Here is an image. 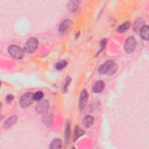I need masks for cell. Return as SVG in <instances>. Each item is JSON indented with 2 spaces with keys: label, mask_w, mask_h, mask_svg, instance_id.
Instances as JSON below:
<instances>
[{
  "label": "cell",
  "mask_w": 149,
  "mask_h": 149,
  "mask_svg": "<svg viewBox=\"0 0 149 149\" xmlns=\"http://www.w3.org/2000/svg\"><path fill=\"white\" fill-rule=\"evenodd\" d=\"M49 107V103L46 100L40 101L36 106V111L37 113L43 114L47 113Z\"/></svg>",
  "instance_id": "obj_7"
},
{
  "label": "cell",
  "mask_w": 149,
  "mask_h": 149,
  "mask_svg": "<svg viewBox=\"0 0 149 149\" xmlns=\"http://www.w3.org/2000/svg\"><path fill=\"white\" fill-rule=\"evenodd\" d=\"M84 133V132L79 127L76 126L75 129L74 135H73V141H76L80 136L83 135Z\"/></svg>",
  "instance_id": "obj_15"
},
{
  "label": "cell",
  "mask_w": 149,
  "mask_h": 149,
  "mask_svg": "<svg viewBox=\"0 0 149 149\" xmlns=\"http://www.w3.org/2000/svg\"><path fill=\"white\" fill-rule=\"evenodd\" d=\"M33 100V94H32V93H26L21 98L20 105L22 108H27L32 103Z\"/></svg>",
  "instance_id": "obj_4"
},
{
  "label": "cell",
  "mask_w": 149,
  "mask_h": 149,
  "mask_svg": "<svg viewBox=\"0 0 149 149\" xmlns=\"http://www.w3.org/2000/svg\"><path fill=\"white\" fill-rule=\"evenodd\" d=\"M105 87V83L102 80H98L96 82L93 87V91L95 93L102 92Z\"/></svg>",
  "instance_id": "obj_9"
},
{
  "label": "cell",
  "mask_w": 149,
  "mask_h": 149,
  "mask_svg": "<svg viewBox=\"0 0 149 149\" xmlns=\"http://www.w3.org/2000/svg\"><path fill=\"white\" fill-rule=\"evenodd\" d=\"M71 80V78L69 77H67V78L66 79V81H65V83L64 85V92H67V89H68V87L69 86V84L70 83Z\"/></svg>",
  "instance_id": "obj_22"
},
{
  "label": "cell",
  "mask_w": 149,
  "mask_h": 149,
  "mask_svg": "<svg viewBox=\"0 0 149 149\" xmlns=\"http://www.w3.org/2000/svg\"><path fill=\"white\" fill-rule=\"evenodd\" d=\"M89 98V94L86 90L84 89L82 91L79 100V108L80 110H82L86 104Z\"/></svg>",
  "instance_id": "obj_8"
},
{
  "label": "cell",
  "mask_w": 149,
  "mask_h": 149,
  "mask_svg": "<svg viewBox=\"0 0 149 149\" xmlns=\"http://www.w3.org/2000/svg\"><path fill=\"white\" fill-rule=\"evenodd\" d=\"M79 2L78 1H70L68 5V10L69 12H75L78 8Z\"/></svg>",
  "instance_id": "obj_14"
},
{
  "label": "cell",
  "mask_w": 149,
  "mask_h": 149,
  "mask_svg": "<svg viewBox=\"0 0 149 149\" xmlns=\"http://www.w3.org/2000/svg\"><path fill=\"white\" fill-rule=\"evenodd\" d=\"M136 47V40L134 38V37H129L127 38L125 41L124 45L125 51L127 53H132L134 51V50Z\"/></svg>",
  "instance_id": "obj_5"
},
{
  "label": "cell",
  "mask_w": 149,
  "mask_h": 149,
  "mask_svg": "<svg viewBox=\"0 0 149 149\" xmlns=\"http://www.w3.org/2000/svg\"><path fill=\"white\" fill-rule=\"evenodd\" d=\"M140 34L141 37L144 40H148L149 38V27L147 25H144L141 27L140 30Z\"/></svg>",
  "instance_id": "obj_10"
},
{
  "label": "cell",
  "mask_w": 149,
  "mask_h": 149,
  "mask_svg": "<svg viewBox=\"0 0 149 149\" xmlns=\"http://www.w3.org/2000/svg\"><path fill=\"white\" fill-rule=\"evenodd\" d=\"M13 99H14V96L12 95H11V94H9L6 97V101L8 103H10L12 101Z\"/></svg>",
  "instance_id": "obj_23"
},
{
  "label": "cell",
  "mask_w": 149,
  "mask_h": 149,
  "mask_svg": "<svg viewBox=\"0 0 149 149\" xmlns=\"http://www.w3.org/2000/svg\"><path fill=\"white\" fill-rule=\"evenodd\" d=\"M94 118L91 116H86L83 119V125L86 127L89 128L94 123Z\"/></svg>",
  "instance_id": "obj_13"
},
{
  "label": "cell",
  "mask_w": 149,
  "mask_h": 149,
  "mask_svg": "<svg viewBox=\"0 0 149 149\" xmlns=\"http://www.w3.org/2000/svg\"><path fill=\"white\" fill-rule=\"evenodd\" d=\"M62 146V142L61 139H54L50 144L49 146V148H61Z\"/></svg>",
  "instance_id": "obj_12"
},
{
  "label": "cell",
  "mask_w": 149,
  "mask_h": 149,
  "mask_svg": "<svg viewBox=\"0 0 149 149\" xmlns=\"http://www.w3.org/2000/svg\"><path fill=\"white\" fill-rule=\"evenodd\" d=\"M143 23V22L141 20H139V21H137L136 23H135V25H134V27H133V29H134V30L136 31V32H137V31H139L140 30V29L141 28V27L143 26H141V24Z\"/></svg>",
  "instance_id": "obj_21"
},
{
  "label": "cell",
  "mask_w": 149,
  "mask_h": 149,
  "mask_svg": "<svg viewBox=\"0 0 149 149\" xmlns=\"http://www.w3.org/2000/svg\"><path fill=\"white\" fill-rule=\"evenodd\" d=\"M52 121V117L50 115H46L43 118V121L46 124V125H50Z\"/></svg>",
  "instance_id": "obj_20"
},
{
  "label": "cell",
  "mask_w": 149,
  "mask_h": 149,
  "mask_svg": "<svg viewBox=\"0 0 149 149\" xmlns=\"http://www.w3.org/2000/svg\"><path fill=\"white\" fill-rule=\"evenodd\" d=\"M107 44V40L106 39H104L102 40V41L101 42V50L104 49V48H105L106 45Z\"/></svg>",
  "instance_id": "obj_24"
},
{
  "label": "cell",
  "mask_w": 149,
  "mask_h": 149,
  "mask_svg": "<svg viewBox=\"0 0 149 149\" xmlns=\"http://www.w3.org/2000/svg\"><path fill=\"white\" fill-rule=\"evenodd\" d=\"M117 71V65L112 60L108 61L98 68V72L103 75H114Z\"/></svg>",
  "instance_id": "obj_1"
},
{
  "label": "cell",
  "mask_w": 149,
  "mask_h": 149,
  "mask_svg": "<svg viewBox=\"0 0 149 149\" xmlns=\"http://www.w3.org/2000/svg\"><path fill=\"white\" fill-rule=\"evenodd\" d=\"M67 65V62L65 60H62L61 61H60L58 62V63H57L56 64V68L58 70V71H60V70H62Z\"/></svg>",
  "instance_id": "obj_18"
},
{
  "label": "cell",
  "mask_w": 149,
  "mask_h": 149,
  "mask_svg": "<svg viewBox=\"0 0 149 149\" xmlns=\"http://www.w3.org/2000/svg\"><path fill=\"white\" fill-rule=\"evenodd\" d=\"M130 26V22L129 21H126L118 28L117 31L119 33H124L129 28Z\"/></svg>",
  "instance_id": "obj_17"
},
{
  "label": "cell",
  "mask_w": 149,
  "mask_h": 149,
  "mask_svg": "<svg viewBox=\"0 0 149 149\" xmlns=\"http://www.w3.org/2000/svg\"><path fill=\"white\" fill-rule=\"evenodd\" d=\"M44 97V94L42 91H37L36 93H35L33 94V100H40L41 99H42V98Z\"/></svg>",
  "instance_id": "obj_19"
},
{
  "label": "cell",
  "mask_w": 149,
  "mask_h": 149,
  "mask_svg": "<svg viewBox=\"0 0 149 149\" xmlns=\"http://www.w3.org/2000/svg\"><path fill=\"white\" fill-rule=\"evenodd\" d=\"M17 121V117L16 115H12L11 117H10L8 119H7L5 123H4V128L6 129L10 128L11 126H12V125H14Z\"/></svg>",
  "instance_id": "obj_11"
},
{
  "label": "cell",
  "mask_w": 149,
  "mask_h": 149,
  "mask_svg": "<svg viewBox=\"0 0 149 149\" xmlns=\"http://www.w3.org/2000/svg\"><path fill=\"white\" fill-rule=\"evenodd\" d=\"M8 51L12 57L16 59H21L24 56L23 49L16 45H10L8 48Z\"/></svg>",
  "instance_id": "obj_2"
},
{
  "label": "cell",
  "mask_w": 149,
  "mask_h": 149,
  "mask_svg": "<svg viewBox=\"0 0 149 149\" xmlns=\"http://www.w3.org/2000/svg\"><path fill=\"white\" fill-rule=\"evenodd\" d=\"M38 44V40L34 37L29 38L25 45V51L27 53L31 54L34 53L37 48Z\"/></svg>",
  "instance_id": "obj_3"
},
{
  "label": "cell",
  "mask_w": 149,
  "mask_h": 149,
  "mask_svg": "<svg viewBox=\"0 0 149 149\" xmlns=\"http://www.w3.org/2000/svg\"><path fill=\"white\" fill-rule=\"evenodd\" d=\"M71 132V125L70 123L68 121L66 124V127L65 129V141L67 144L69 139V135Z\"/></svg>",
  "instance_id": "obj_16"
},
{
  "label": "cell",
  "mask_w": 149,
  "mask_h": 149,
  "mask_svg": "<svg viewBox=\"0 0 149 149\" xmlns=\"http://www.w3.org/2000/svg\"><path fill=\"white\" fill-rule=\"evenodd\" d=\"M72 25H73V23L71 20L66 19L64 21L61 23L59 27L60 33L62 36L67 34L71 30L72 27Z\"/></svg>",
  "instance_id": "obj_6"
}]
</instances>
